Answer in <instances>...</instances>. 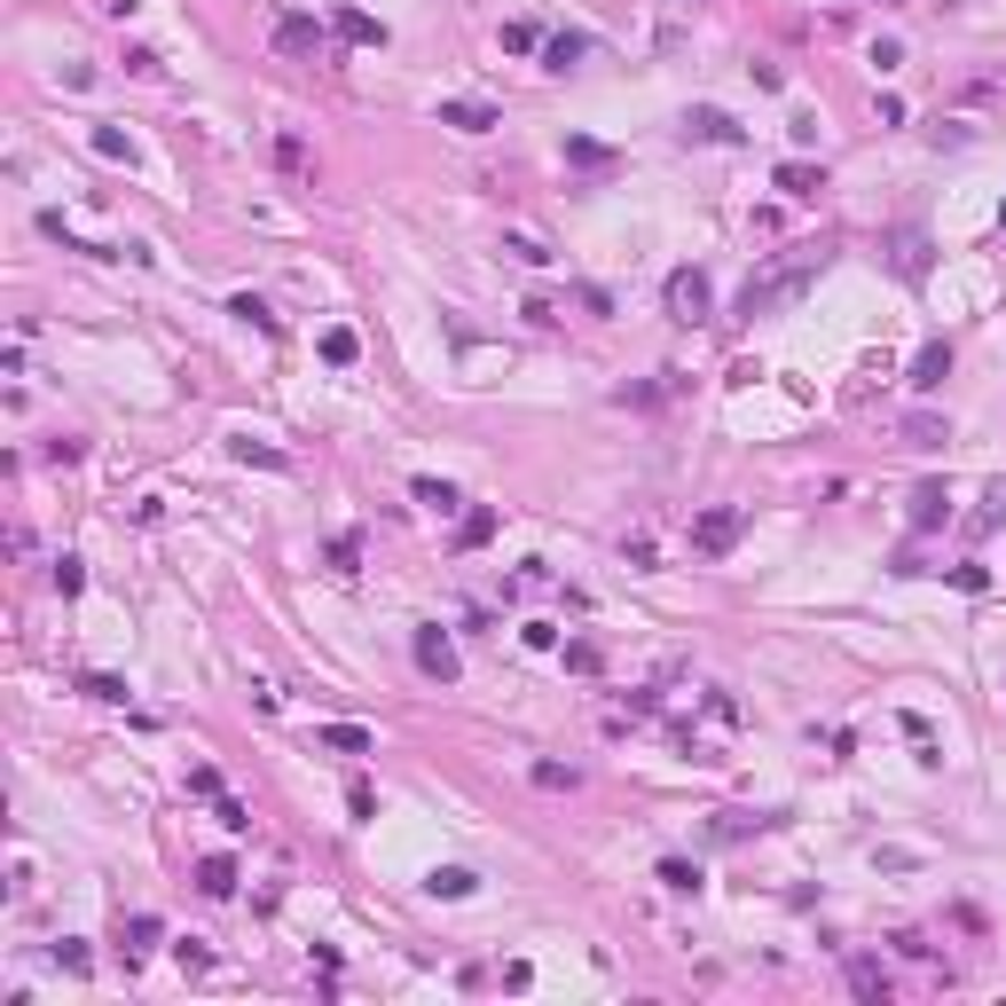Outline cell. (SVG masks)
<instances>
[{"mask_svg": "<svg viewBox=\"0 0 1006 1006\" xmlns=\"http://www.w3.org/2000/svg\"><path fill=\"white\" fill-rule=\"evenodd\" d=\"M826 276V244H810V252H794V260H779V267H763V276H747V291H740V315L755 323V315H779V307H794L802 291H810Z\"/></svg>", "mask_w": 1006, "mask_h": 1006, "instance_id": "1", "label": "cell"}, {"mask_svg": "<svg viewBox=\"0 0 1006 1006\" xmlns=\"http://www.w3.org/2000/svg\"><path fill=\"white\" fill-rule=\"evenodd\" d=\"M708 307H716V291H708V276H700V267H677V276H668V323H684V330H700V323H708Z\"/></svg>", "mask_w": 1006, "mask_h": 1006, "instance_id": "2", "label": "cell"}, {"mask_svg": "<svg viewBox=\"0 0 1006 1006\" xmlns=\"http://www.w3.org/2000/svg\"><path fill=\"white\" fill-rule=\"evenodd\" d=\"M740 535H747V512H740V503H716V512L692 519V551H700V558H724Z\"/></svg>", "mask_w": 1006, "mask_h": 1006, "instance_id": "3", "label": "cell"}, {"mask_svg": "<svg viewBox=\"0 0 1006 1006\" xmlns=\"http://www.w3.org/2000/svg\"><path fill=\"white\" fill-rule=\"evenodd\" d=\"M410 653H417V668H425L432 684H456V645H449V629H441V621H417Z\"/></svg>", "mask_w": 1006, "mask_h": 1006, "instance_id": "4", "label": "cell"}, {"mask_svg": "<svg viewBox=\"0 0 1006 1006\" xmlns=\"http://www.w3.org/2000/svg\"><path fill=\"white\" fill-rule=\"evenodd\" d=\"M684 142H740V118L716 111V103H692L684 111Z\"/></svg>", "mask_w": 1006, "mask_h": 1006, "instance_id": "5", "label": "cell"}, {"mask_svg": "<svg viewBox=\"0 0 1006 1006\" xmlns=\"http://www.w3.org/2000/svg\"><path fill=\"white\" fill-rule=\"evenodd\" d=\"M944 378H952V339H928V347L913 354V378H904V386H913V393H935Z\"/></svg>", "mask_w": 1006, "mask_h": 1006, "instance_id": "6", "label": "cell"}, {"mask_svg": "<svg viewBox=\"0 0 1006 1006\" xmlns=\"http://www.w3.org/2000/svg\"><path fill=\"white\" fill-rule=\"evenodd\" d=\"M944 519H952V488L944 480H920L913 488V535H935Z\"/></svg>", "mask_w": 1006, "mask_h": 1006, "instance_id": "7", "label": "cell"}, {"mask_svg": "<svg viewBox=\"0 0 1006 1006\" xmlns=\"http://www.w3.org/2000/svg\"><path fill=\"white\" fill-rule=\"evenodd\" d=\"M323 48V24L315 16H276V55H299V63H307Z\"/></svg>", "mask_w": 1006, "mask_h": 1006, "instance_id": "8", "label": "cell"}, {"mask_svg": "<svg viewBox=\"0 0 1006 1006\" xmlns=\"http://www.w3.org/2000/svg\"><path fill=\"white\" fill-rule=\"evenodd\" d=\"M158 935H165L158 913H126V920H118V952H126V967L142 959V952H158Z\"/></svg>", "mask_w": 1006, "mask_h": 1006, "instance_id": "9", "label": "cell"}, {"mask_svg": "<svg viewBox=\"0 0 1006 1006\" xmlns=\"http://www.w3.org/2000/svg\"><path fill=\"white\" fill-rule=\"evenodd\" d=\"M590 48H598L590 32H551V40H543V72H575Z\"/></svg>", "mask_w": 1006, "mask_h": 1006, "instance_id": "10", "label": "cell"}, {"mask_svg": "<svg viewBox=\"0 0 1006 1006\" xmlns=\"http://www.w3.org/2000/svg\"><path fill=\"white\" fill-rule=\"evenodd\" d=\"M330 32H339L347 48H386V24L362 16V9H339V16H330Z\"/></svg>", "mask_w": 1006, "mask_h": 1006, "instance_id": "11", "label": "cell"}, {"mask_svg": "<svg viewBox=\"0 0 1006 1006\" xmlns=\"http://www.w3.org/2000/svg\"><path fill=\"white\" fill-rule=\"evenodd\" d=\"M425 889H432V896H449V904H464V896L480 889V873H473V865H432Z\"/></svg>", "mask_w": 1006, "mask_h": 1006, "instance_id": "12", "label": "cell"}, {"mask_svg": "<svg viewBox=\"0 0 1006 1006\" xmlns=\"http://www.w3.org/2000/svg\"><path fill=\"white\" fill-rule=\"evenodd\" d=\"M432 118L456 126V134H488V126H503V118H495V103H441Z\"/></svg>", "mask_w": 1006, "mask_h": 1006, "instance_id": "13", "label": "cell"}, {"mask_svg": "<svg viewBox=\"0 0 1006 1006\" xmlns=\"http://www.w3.org/2000/svg\"><path fill=\"white\" fill-rule=\"evenodd\" d=\"M315 747H330V755H370L378 740H370L362 724H323V731H315Z\"/></svg>", "mask_w": 1006, "mask_h": 1006, "instance_id": "14", "label": "cell"}, {"mask_svg": "<svg viewBox=\"0 0 1006 1006\" xmlns=\"http://www.w3.org/2000/svg\"><path fill=\"white\" fill-rule=\"evenodd\" d=\"M197 889H205V896H237V857H197Z\"/></svg>", "mask_w": 1006, "mask_h": 1006, "instance_id": "15", "label": "cell"}, {"mask_svg": "<svg viewBox=\"0 0 1006 1006\" xmlns=\"http://www.w3.org/2000/svg\"><path fill=\"white\" fill-rule=\"evenodd\" d=\"M323 566H330V575H339V582H354V575H362V535H330Z\"/></svg>", "mask_w": 1006, "mask_h": 1006, "instance_id": "16", "label": "cell"}, {"mask_svg": "<svg viewBox=\"0 0 1006 1006\" xmlns=\"http://www.w3.org/2000/svg\"><path fill=\"white\" fill-rule=\"evenodd\" d=\"M896 276H928V237H920V228H904V237H896Z\"/></svg>", "mask_w": 1006, "mask_h": 1006, "instance_id": "17", "label": "cell"}, {"mask_svg": "<svg viewBox=\"0 0 1006 1006\" xmlns=\"http://www.w3.org/2000/svg\"><path fill=\"white\" fill-rule=\"evenodd\" d=\"M850 991L857 998H889V967L881 959H850Z\"/></svg>", "mask_w": 1006, "mask_h": 1006, "instance_id": "18", "label": "cell"}, {"mask_svg": "<svg viewBox=\"0 0 1006 1006\" xmlns=\"http://www.w3.org/2000/svg\"><path fill=\"white\" fill-rule=\"evenodd\" d=\"M779 189H787V197H818L826 174H818V165H802V158H787V165H779Z\"/></svg>", "mask_w": 1006, "mask_h": 1006, "instance_id": "19", "label": "cell"}, {"mask_svg": "<svg viewBox=\"0 0 1006 1006\" xmlns=\"http://www.w3.org/2000/svg\"><path fill=\"white\" fill-rule=\"evenodd\" d=\"M488 535H495V512H488V503H473V512H464V527H456V551H480Z\"/></svg>", "mask_w": 1006, "mask_h": 1006, "instance_id": "20", "label": "cell"}, {"mask_svg": "<svg viewBox=\"0 0 1006 1006\" xmlns=\"http://www.w3.org/2000/svg\"><path fill=\"white\" fill-rule=\"evenodd\" d=\"M661 889H677V896H700V865H692V857H661Z\"/></svg>", "mask_w": 1006, "mask_h": 1006, "instance_id": "21", "label": "cell"}, {"mask_svg": "<svg viewBox=\"0 0 1006 1006\" xmlns=\"http://www.w3.org/2000/svg\"><path fill=\"white\" fill-rule=\"evenodd\" d=\"M354 354H362V339H354L347 323H339V330H323V362H330V370H347Z\"/></svg>", "mask_w": 1006, "mask_h": 1006, "instance_id": "22", "label": "cell"}, {"mask_svg": "<svg viewBox=\"0 0 1006 1006\" xmlns=\"http://www.w3.org/2000/svg\"><path fill=\"white\" fill-rule=\"evenodd\" d=\"M410 495H417V503H425V512H441V519H449V512H456V503H464V495H456V488H449V480H417V488H410Z\"/></svg>", "mask_w": 1006, "mask_h": 1006, "instance_id": "23", "label": "cell"}, {"mask_svg": "<svg viewBox=\"0 0 1006 1006\" xmlns=\"http://www.w3.org/2000/svg\"><path fill=\"white\" fill-rule=\"evenodd\" d=\"M503 252H512V260H527V267H551V260H558V252H551L543 237H519V228L503 237Z\"/></svg>", "mask_w": 1006, "mask_h": 1006, "instance_id": "24", "label": "cell"}, {"mask_svg": "<svg viewBox=\"0 0 1006 1006\" xmlns=\"http://www.w3.org/2000/svg\"><path fill=\"white\" fill-rule=\"evenodd\" d=\"M551 32H535V24H503V55H543Z\"/></svg>", "mask_w": 1006, "mask_h": 1006, "instance_id": "25", "label": "cell"}, {"mask_svg": "<svg viewBox=\"0 0 1006 1006\" xmlns=\"http://www.w3.org/2000/svg\"><path fill=\"white\" fill-rule=\"evenodd\" d=\"M566 165H582V174H606L614 150H606V142H566Z\"/></svg>", "mask_w": 1006, "mask_h": 1006, "instance_id": "26", "label": "cell"}, {"mask_svg": "<svg viewBox=\"0 0 1006 1006\" xmlns=\"http://www.w3.org/2000/svg\"><path fill=\"white\" fill-rule=\"evenodd\" d=\"M535 787H551V794H575V787H582V770H566V763H535Z\"/></svg>", "mask_w": 1006, "mask_h": 1006, "instance_id": "27", "label": "cell"}, {"mask_svg": "<svg viewBox=\"0 0 1006 1006\" xmlns=\"http://www.w3.org/2000/svg\"><path fill=\"white\" fill-rule=\"evenodd\" d=\"M228 315H237V323H252V330H276V315H267V299H228Z\"/></svg>", "mask_w": 1006, "mask_h": 1006, "instance_id": "28", "label": "cell"}, {"mask_svg": "<svg viewBox=\"0 0 1006 1006\" xmlns=\"http://www.w3.org/2000/svg\"><path fill=\"white\" fill-rule=\"evenodd\" d=\"M95 150H103L111 165H134V142H126V134H118V126H95Z\"/></svg>", "mask_w": 1006, "mask_h": 1006, "instance_id": "29", "label": "cell"}, {"mask_svg": "<svg viewBox=\"0 0 1006 1006\" xmlns=\"http://www.w3.org/2000/svg\"><path fill=\"white\" fill-rule=\"evenodd\" d=\"M237 464H260V473H284V449H267V441H237Z\"/></svg>", "mask_w": 1006, "mask_h": 1006, "instance_id": "30", "label": "cell"}, {"mask_svg": "<svg viewBox=\"0 0 1006 1006\" xmlns=\"http://www.w3.org/2000/svg\"><path fill=\"white\" fill-rule=\"evenodd\" d=\"M55 590H63V598H79V590H87V566H79L72 551H63V558H55Z\"/></svg>", "mask_w": 1006, "mask_h": 1006, "instance_id": "31", "label": "cell"}, {"mask_svg": "<svg viewBox=\"0 0 1006 1006\" xmlns=\"http://www.w3.org/2000/svg\"><path fill=\"white\" fill-rule=\"evenodd\" d=\"M598 661H606V653H598L590 637H575V645H566V668H575V677H598Z\"/></svg>", "mask_w": 1006, "mask_h": 1006, "instance_id": "32", "label": "cell"}, {"mask_svg": "<svg viewBox=\"0 0 1006 1006\" xmlns=\"http://www.w3.org/2000/svg\"><path fill=\"white\" fill-rule=\"evenodd\" d=\"M55 967H72V976H87V967H95V952L79 944V935H63V944H55Z\"/></svg>", "mask_w": 1006, "mask_h": 1006, "instance_id": "33", "label": "cell"}, {"mask_svg": "<svg viewBox=\"0 0 1006 1006\" xmlns=\"http://www.w3.org/2000/svg\"><path fill=\"white\" fill-rule=\"evenodd\" d=\"M747 826H779V818H747V810H716V833H724V842H740Z\"/></svg>", "mask_w": 1006, "mask_h": 1006, "instance_id": "34", "label": "cell"}, {"mask_svg": "<svg viewBox=\"0 0 1006 1006\" xmlns=\"http://www.w3.org/2000/svg\"><path fill=\"white\" fill-rule=\"evenodd\" d=\"M79 692H87V700H103V708H118V700H126V684H118V677H87Z\"/></svg>", "mask_w": 1006, "mask_h": 1006, "instance_id": "35", "label": "cell"}, {"mask_svg": "<svg viewBox=\"0 0 1006 1006\" xmlns=\"http://www.w3.org/2000/svg\"><path fill=\"white\" fill-rule=\"evenodd\" d=\"M347 810H354V818H378V794H370V779H354V787H347Z\"/></svg>", "mask_w": 1006, "mask_h": 1006, "instance_id": "36", "label": "cell"}, {"mask_svg": "<svg viewBox=\"0 0 1006 1006\" xmlns=\"http://www.w3.org/2000/svg\"><path fill=\"white\" fill-rule=\"evenodd\" d=\"M276 165H284V174H299V165H307V142H299V134H284V142H276Z\"/></svg>", "mask_w": 1006, "mask_h": 1006, "instance_id": "37", "label": "cell"}, {"mask_svg": "<svg viewBox=\"0 0 1006 1006\" xmlns=\"http://www.w3.org/2000/svg\"><path fill=\"white\" fill-rule=\"evenodd\" d=\"M126 72H134V79H158V72H165V63H158L150 48H126Z\"/></svg>", "mask_w": 1006, "mask_h": 1006, "instance_id": "38", "label": "cell"}, {"mask_svg": "<svg viewBox=\"0 0 1006 1006\" xmlns=\"http://www.w3.org/2000/svg\"><path fill=\"white\" fill-rule=\"evenodd\" d=\"M213 818H221L228 833H244V826H252V810H244V802H228V794H221V810H213Z\"/></svg>", "mask_w": 1006, "mask_h": 1006, "instance_id": "39", "label": "cell"}, {"mask_svg": "<svg viewBox=\"0 0 1006 1006\" xmlns=\"http://www.w3.org/2000/svg\"><path fill=\"white\" fill-rule=\"evenodd\" d=\"M174 952H181V967H189V976H205V967H213V952L197 944V935H189V944H174Z\"/></svg>", "mask_w": 1006, "mask_h": 1006, "instance_id": "40", "label": "cell"}, {"mask_svg": "<svg viewBox=\"0 0 1006 1006\" xmlns=\"http://www.w3.org/2000/svg\"><path fill=\"white\" fill-rule=\"evenodd\" d=\"M40 456H48V464H79V441H72V432H55V441H48Z\"/></svg>", "mask_w": 1006, "mask_h": 1006, "instance_id": "41", "label": "cell"}, {"mask_svg": "<svg viewBox=\"0 0 1006 1006\" xmlns=\"http://www.w3.org/2000/svg\"><path fill=\"white\" fill-rule=\"evenodd\" d=\"M998 519H1006V480H991V503H983V519H976V527H998Z\"/></svg>", "mask_w": 1006, "mask_h": 1006, "instance_id": "42", "label": "cell"}, {"mask_svg": "<svg viewBox=\"0 0 1006 1006\" xmlns=\"http://www.w3.org/2000/svg\"><path fill=\"white\" fill-rule=\"evenodd\" d=\"M95 9H103V16H134L142 0H95Z\"/></svg>", "mask_w": 1006, "mask_h": 1006, "instance_id": "43", "label": "cell"}]
</instances>
